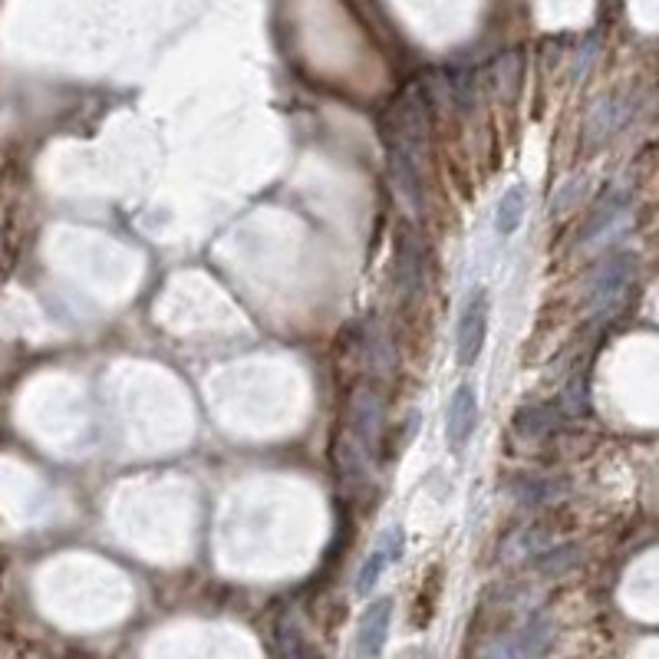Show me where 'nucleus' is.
I'll list each match as a JSON object with an SVG mask.
<instances>
[{
	"instance_id": "obj_8",
	"label": "nucleus",
	"mask_w": 659,
	"mask_h": 659,
	"mask_svg": "<svg viewBox=\"0 0 659 659\" xmlns=\"http://www.w3.org/2000/svg\"><path fill=\"white\" fill-rule=\"evenodd\" d=\"M568 492H571L568 479H558V475H518L508 488L515 508H521V512H538V508L558 505L568 498Z\"/></svg>"
},
{
	"instance_id": "obj_9",
	"label": "nucleus",
	"mask_w": 659,
	"mask_h": 659,
	"mask_svg": "<svg viewBox=\"0 0 659 659\" xmlns=\"http://www.w3.org/2000/svg\"><path fill=\"white\" fill-rule=\"evenodd\" d=\"M627 221H630V198L614 195L591 211V218L584 221V228L578 234V244L591 248V244H601V241H614L620 234V228H627Z\"/></svg>"
},
{
	"instance_id": "obj_1",
	"label": "nucleus",
	"mask_w": 659,
	"mask_h": 659,
	"mask_svg": "<svg viewBox=\"0 0 659 659\" xmlns=\"http://www.w3.org/2000/svg\"><path fill=\"white\" fill-rule=\"evenodd\" d=\"M383 396L373 386H363L350 396V409H347V436L337 455L340 465V479H347L350 485H360L366 479V469L380 449L383 439Z\"/></svg>"
},
{
	"instance_id": "obj_16",
	"label": "nucleus",
	"mask_w": 659,
	"mask_h": 659,
	"mask_svg": "<svg viewBox=\"0 0 659 659\" xmlns=\"http://www.w3.org/2000/svg\"><path fill=\"white\" fill-rule=\"evenodd\" d=\"M281 653H284V659H323L300 637V630L294 624L281 627Z\"/></svg>"
},
{
	"instance_id": "obj_10",
	"label": "nucleus",
	"mask_w": 659,
	"mask_h": 659,
	"mask_svg": "<svg viewBox=\"0 0 659 659\" xmlns=\"http://www.w3.org/2000/svg\"><path fill=\"white\" fill-rule=\"evenodd\" d=\"M422 267H426V251L413 231L399 234L396 254H393V287L399 290L403 300H413L422 287Z\"/></svg>"
},
{
	"instance_id": "obj_6",
	"label": "nucleus",
	"mask_w": 659,
	"mask_h": 659,
	"mask_svg": "<svg viewBox=\"0 0 659 659\" xmlns=\"http://www.w3.org/2000/svg\"><path fill=\"white\" fill-rule=\"evenodd\" d=\"M479 429V389L472 383H459L446 406V442L452 452H462Z\"/></svg>"
},
{
	"instance_id": "obj_12",
	"label": "nucleus",
	"mask_w": 659,
	"mask_h": 659,
	"mask_svg": "<svg viewBox=\"0 0 659 659\" xmlns=\"http://www.w3.org/2000/svg\"><path fill=\"white\" fill-rule=\"evenodd\" d=\"M561 419H564V409L558 403H535V406H521L515 413V429H518V436L538 439V436L554 432V426Z\"/></svg>"
},
{
	"instance_id": "obj_3",
	"label": "nucleus",
	"mask_w": 659,
	"mask_h": 659,
	"mask_svg": "<svg viewBox=\"0 0 659 659\" xmlns=\"http://www.w3.org/2000/svg\"><path fill=\"white\" fill-rule=\"evenodd\" d=\"M554 637H558L554 620L548 614H535L508 637H498L482 653V659H541L554 647Z\"/></svg>"
},
{
	"instance_id": "obj_4",
	"label": "nucleus",
	"mask_w": 659,
	"mask_h": 659,
	"mask_svg": "<svg viewBox=\"0 0 659 659\" xmlns=\"http://www.w3.org/2000/svg\"><path fill=\"white\" fill-rule=\"evenodd\" d=\"M488 323H492V300L485 290H475L462 314H459V327H455V360L459 366H475L485 340H488Z\"/></svg>"
},
{
	"instance_id": "obj_5",
	"label": "nucleus",
	"mask_w": 659,
	"mask_h": 659,
	"mask_svg": "<svg viewBox=\"0 0 659 659\" xmlns=\"http://www.w3.org/2000/svg\"><path fill=\"white\" fill-rule=\"evenodd\" d=\"M403 554H406V528L403 525H389L380 535L376 548L363 558L360 571H356V597H370L376 591V584L383 581V574L393 564L403 561Z\"/></svg>"
},
{
	"instance_id": "obj_7",
	"label": "nucleus",
	"mask_w": 659,
	"mask_h": 659,
	"mask_svg": "<svg viewBox=\"0 0 659 659\" xmlns=\"http://www.w3.org/2000/svg\"><path fill=\"white\" fill-rule=\"evenodd\" d=\"M630 119H634V99L627 92H611V96H604L591 106L587 122H584V135H587L591 145L611 142Z\"/></svg>"
},
{
	"instance_id": "obj_14",
	"label": "nucleus",
	"mask_w": 659,
	"mask_h": 659,
	"mask_svg": "<svg viewBox=\"0 0 659 659\" xmlns=\"http://www.w3.org/2000/svg\"><path fill=\"white\" fill-rule=\"evenodd\" d=\"M531 561H535V568L545 578H561V574H568V571H574L581 564V548L578 545H554V548L541 551Z\"/></svg>"
},
{
	"instance_id": "obj_15",
	"label": "nucleus",
	"mask_w": 659,
	"mask_h": 659,
	"mask_svg": "<svg viewBox=\"0 0 659 659\" xmlns=\"http://www.w3.org/2000/svg\"><path fill=\"white\" fill-rule=\"evenodd\" d=\"M584 188H587V178L584 175H571L558 191H554V201H551V215H568L581 205L584 198Z\"/></svg>"
},
{
	"instance_id": "obj_13",
	"label": "nucleus",
	"mask_w": 659,
	"mask_h": 659,
	"mask_svg": "<svg viewBox=\"0 0 659 659\" xmlns=\"http://www.w3.org/2000/svg\"><path fill=\"white\" fill-rule=\"evenodd\" d=\"M528 215V188L525 185H512L508 191H502L498 205H495V231L502 238H512Z\"/></svg>"
},
{
	"instance_id": "obj_2",
	"label": "nucleus",
	"mask_w": 659,
	"mask_h": 659,
	"mask_svg": "<svg viewBox=\"0 0 659 659\" xmlns=\"http://www.w3.org/2000/svg\"><path fill=\"white\" fill-rule=\"evenodd\" d=\"M637 267H640V261H637V254H630V251H614V254H607V257L594 267V274L587 277V287H584L587 310H594V314H611L614 307H620L624 297H627V290H630V284L637 281Z\"/></svg>"
},
{
	"instance_id": "obj_11",
	"label": "nucleus",
	"mask_w": 659,
	"mask_h": 659,
	"mask_svg": "<svg viewBox=\"0 0 659 659\" xmlns=\"http://www.w3.org/2000/svg\"><path fill=\"white\" fill-rule=\"evenodd\" d=\"M389 627H393V601H389V597H380V601H373V604L363 611V617H360V624H356V640H353L356 657H380L383 647H386V640H389Z\"/></svg>"
}]
</instances>
